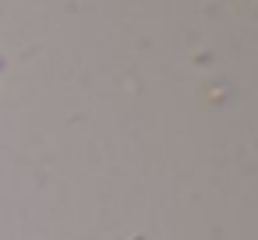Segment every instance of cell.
Segmentation results:
<instances>
[{
	"label": "cell",
	"mask_w": 258,
	"mask_h": 240,
	"mask_svg": "<svg viewBox=\"0 0 258 240\" xmlns=\"http://www.w3.org/2000/svg\"><path fill=\"white\" fill-rule=\"evenodd\" d=\"M0 67H4V64H0Z\"/></svg>",
	"instance_id": "cell-1"
}]
</instances>
